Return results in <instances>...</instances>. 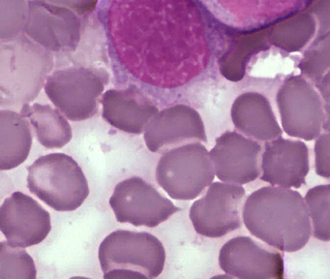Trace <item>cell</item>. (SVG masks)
<instances>
[{
  "instance_id": "cell-19",
  "label": "cell",
  "mask_w": 330,
  "mask_h": 279,
  "mask_svg": "<svg viewBox=\"0 0 330 279\" xmlns=\"http://www.w3.org/2000/svg\"><path fill=\"white\" fill-rule=\"evenodd\" d=\"M29 120L20 112L0 111V170L19 167L28 157L32 146Z\"/></svg>"
},
{
  "instance_id": "cell-4",
  "label": "cell",
  "mask_w": 330,
  "mask_h": 279,
  "mask_svg": "<svg viewBox=\"0 0 330 279\" xmlns=\"http://www.w3.org/2000/svg\"><path fill=\"white\" fill-rule=\"evenodd\" d=\"M98 257L104 278H155L163 272L166 251L146 232L117 230L105 238Z\"/></svg>"
},
{
  "instance_id": "cell-25",
  "label": "cell",
  "mask_w": 330,
  "mask_h": 279,
  "mask_svg": "<svg viewBox=\"0 0 330 279\" xmlns=\"http://www.w3.org/2000/svg\"><path fill=\"white\" fill-rule=\"evenodd\" d=\"M54 4L57 6L67 7L75 11L80 16H87L90 12L94 11L97 0H34Z\"/></svg>"
},
{
  "instance_id": "cell-26",
  "label": "cell",
  "mask_w": 330,
  "mask_h": 279,
  "mask_svg": "<svg viewBox=\"0 0 330 279\" xmlns=\"http://www.w3.org/2000/svg\"><path fill=\"white\" fill-rule=\"evenodd\" d=\"M320 89L324 99V112L325 122L323 125V131H330V73L321 80Z\"/></svg>"
},
{
  "instance_id": "cell-13",
  "label": "cell",
  "mask_w": 330,
  "mask_h": 279,
  "mask_svg": "<svg viewBox=\"0 0 330 279\" xmlns=\"http://www.w3.org/2000/svg\"><path fill=\"white\" fill-rule=\"evenodd\" d=\"M0 229L9 245L27 248L41 243L48 236L50 215L34 199L17 191L0 206Z\"/></svg>"
},
{
  "instance_id": "cell-20",
  "label": "cell",
  "mask_w": 330,
  "mask_h": 279,
  "mask_svg": "<svg viewBox=\"0 0 330 279\" xmlns=\"http://www.w3.org/2000/svg\"><path fill=\"white\" fill-rule=\"evenodd\" d=\"M20 113L28 119L34 129L38 142L46 149H61L73 137L72 127L66 117L49 105L26 104Z\"/></svg>"
},
{
  "instance_id": "cell-16",
  "label": "cell",
  "mask_w": 330,
  "mask_h": 279,
  "mask_svg": "<svg viewBox=\"0 0 330 279\" xmlns=\"http://www.w3.org/2000/svg\"><path fill=\"white\" fill-rule=\"evenodd\" d=\"M310 171L309 149L300 140L266 142L261 159V179L268 184L298 189Z\"/></svg>"
},
{
  "instance_id": "cell-5",
  "label": "cell",
  "mask_w": 330,
  "mask_h": 279,
  "mask_svg": "<svg viewBox=\"0 0 330 279\" xmlns=\"http://www.w3.org/2000/svg\"><path fill=\"white\" fill-rule=\"evenodd\" d=\"M29 191L57 212H73L89 195L82 168L64 153L39 157L28 168Z\"/></svg>"
},
{
  "instance_id": "cell-21",
  "label": "cell",
  "mask_w": 330,
  "mask_h": 279,
  "mask_svg": "<svg viewBox=\"0 0 330 279\" xmlns=\"http://www.w3.org/2000/svg\"><path fill=\"white\" fill-rule=\"evenodd\" d=\"M312 223V236L330 242V184L310 188L304 197Z\"/></svg>"
},
{
  "instance_id": "cell-24",
  "label": "cell",
  "mask_w": 330,
  "mask_h": 279,
  "mask_svg": "<svg viewBox=\"0 0 330 279\" xmlns=\"http://www.w3.org/2000/svg\"><path fill=\"white\" fill-rule=\"evenodd\" d=\"M315 170L319 177L330 179V131L315 140Z\"/></svg>"
},
{
  "instance_id": "cell-18",
  "label": "cell",
  "mask_w": 330,
  "mask_h": 279,
  "mask_svg": "<svg viewBox=\"0 0 330 279\" xmlns=\"http://www.w3.org/2000/svg\"><path fill=\"white\" fill-rule=\"evenodd\" d=\"M236 130L249 138L269 142L283 135L271 106L259 93H245L236 99L231 111Z\"/></svg>"
},
{
  "instance_id": "cell-7",
  "label": "cell",
  "mask_w": 330,
  "mask_h": 279,
  "mask_svg": "<svg viewBox=\"0 0 330 279\" xmlns=\"http://www.w3.org/2000/svg\"><path fill=\"white\" fill-rule=\"evenodd\" d=\"M216 177L213 161L200 143H189L170 149L161 156L156 180L170 198L192 201L208 188Z\"/></svg>"
},
{
  "instance_id": "cell-2",
  "label": "cell",
  "mask_w": 330,
  "mask_h": 279,
  "mask_svg": "<svg viewBox=\"0 0 330 279\" xmlns=\"http://www.w3.org/2000/svg\"><path fill=\"white\" fill-rule=\"evenodd\" d=\"M242 220L258 240L281 252L301 250L312 237L304 197L294 189L264 186L246 198Z\"/></svg>"
},
{
  "instance_id": "cell-6",
  "label": "cell",
  "mask_w": 330,
  "mask_h": 279,
  "mask_svg": "<svg viewBox=\"0 0 330 279\" xmlns=\"http://www.w3.org/2000/svg\"><path fill=\"white\" fill-rule=\"evenodd\" d=\"M109 74L103 68L71 66L48 75L45 92L71 121H86L98 112Z\"/></svg>"
},
{
  "instance_id": "cell-11",
  "label": "cell",
  "mask_w": 330,
  "mask_h": 279,
  "mask_svg": "<svg viewBox=\"0 0 330 279\" xmlns=\"http://www.w3.org/2000/svg\"><path fill=\"white\" fill-rule=\"evenodd\" d=\"M283 131L290 137L307 142L323 132L325 112L319 95L300 78L286 82L278 93Z\"/></svg>"
},
{
  "instance_id": "cell-15",
  "label": "cell",
  "mask_w": 330,
  "mask_h": 279,
  "mask_svg": "<svg viewBox=\"0 0 330 279\" xmlns=\"http://www.w3.org/2000/svg\"><path fill=\"white\" fill-rule=\"evenodd\" d=\"M219 266L233 278L279 279L284 276L281 253L260 245L250 237H236L219 252Z\"/></svg>"
},
{
  "instance_id": "cell-12",
  "label": "cell",
  "mask_w": 330,
  "mask_h": 279,
  "mask_svg": "<svg viewBox=\"0 0 330 279\" xmlns=\"http://www.w3.org/2000/svg\"><path fill=\"white\" fill-rule=\"evenodd\" d=\"M209 153L221 181L244 185L261 176L263 147L240 132L226 131L220 135Z\"/></svg>"
},
{
  "instance_id": "cell-1",
  "label": "cell",
  "mask_w": 330,
  "mask_h": 279,
  "mask_svg": "<svg viewBox=\"0 0 330 279\" xmlns=\"http://www.w3.org/2000/svg\"><path fill=\"white\" fill-rule=\"evenodd\" d=\"M115 83L154 102L182 97L218 56L216 24L198 0H97Z\"/></svg>"
},
{
  "instance_id": "cell-23",
  "label": "cell",
  "mask_w": 330,
  "mask_h": 279,
  "mask_svg": "<svg viewBox=\"0 0 330 279\" xmlns=\"http://www.w3.org/2000/svg\"><path fill=\"white\" fill-rule=\"evenodd\" d=\"M29 0H0V39L7 42L24 33Z\"/></svg>"
},
{
  "instance_id": "cell-10",
  "label": "cell",
  "mask_w": 330,
  "mask_h": 279,
  "mask_svg": "<svg viewBox=\"0 0 330 279\" xmlns=\"http://www.w3.org/2000/svg\"><path fill=\"white\" fill-rule=\"evenodd\" d=\"M29 19L24 34L52 53H74L83 39L80 15L67 7L29 0Z\"/></svg>"
},
{
  "instance_id": "cell-8",
  "label": "cell",
  "mask_w": 330,
  "mask_h": 279,
  "mask_svg": "<svg viewBox=\"0 0 330 279\" xmlns=\"http://www.w3.org/2000/svg\"><path fill=\"white\" fill-rule=\"evenodd\" d=\"M246 191L243 185L224 181L212 182L206 194L194 202L190 219L196 232L210 239H218L239 229Z\"/></svg>"
},
{
  "instance_id": "cell-17",
  "label": "cell",
  "mask_w": 330,
  "mask_h": 279,
  "mask_svg": "<svg viewBox=\"0 0 330 279\" xmlns=\"http://www.w3.org/2000/svg\"><path fill=\"white\" fill-rule=\"evenodd\" d=\"M102 117L107 123L129 134L144 133L159 112L155 102L137 86L109 89L103 94Z\"/></svg>"
},
{
  "instance_id": "cell-14",
  "label": "cell",
  "mask_w": 330,
  "mask_h": 279,
  "mask_svg": "<svg viewBox=\"0 0 330 279\" xmlns=\"http://www.w3.org/2000/svg\"><path fill=\"white\" fill-rule=\"evenodd\" d=\"M144 142L151 152L168 151L189 143H208L205 123L194 108L176 104L158 112L144 131Z\"/></svg>"
},
{
  "instance_id": "cell-22",
  "label": "cell",
  "mask_w": 330,
  "mask_h": 279,
  "mask_svg": "<svg viewBox=\"0 0 330 279\" xmlns=\"http://www.w3.org/2000/svg\"><path fill=\"white\" fill-rule=\"evenodd\" d=\"M37 270L34 260L21 247L8 242L0 243V279H35Z\"/></svg>"
},
{
  "instance_id": "cell-9",
  "label": "cell",
  "mask_w": 330,
  "mask_h": 279,
  "mask_svg": "<svg viewBox=\"0 0 330 279\" xmlns=\"http://www.w3.org/2000/svg\"><path fill=\"white\" fill-rule=\"evenodd\" d=\"M110 205L118 222L137 227H157L180 212V207L140 177H129L116 184Z\"/></svg>"
},
{
  "instance_id": "cell-3",
  "label": "cell",
  "mask_w": 330,
  "mask_h": 279,
  "mask_svg": "<svg viewBox=\"0 0 330 279\" xmlns=\"http://www.w3.org/2000/svg\"><path fill=\"white\" fill-rule=\"evenodd\" d=\"M55 67L54 53L24 33L0 46L1 107L32 102Z\"/></svg>"
}]
</instances>
